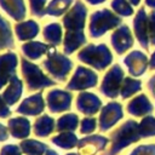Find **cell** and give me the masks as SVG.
<instances>
[{
  "mask_svg": "<svg viewBox=\"0 0 155 155\" xmlns=\"http://www.w3.org/2000/svg\"><path fill=\"white\" fill-rule=\"evenodd\" d=\"M137 131H138V125L134 121H128L127 124H125L117 131V136H114V145L113 149L110 150V155H114L120 149L125 148L128 143L137 140L140 137L139 133H137Z\"/></svg>",
  "mask_w": 155,
  "mask_h": 155,
  "instance_id": "cell-4",
  "label": "cell"
},
{
  "mask_svg": "<svg viewBox=\"0 0 155 155\" xmlns=\"http://www.w3.org/2000/svg\"><path fill=\"white\" fill-rule=\"evenodd\" d=\"M35 132L36 134H40L41 137H45L46 134H48L52 131V126H53V120L48 116H44L41 119H39L35 124Z\"/></svg>",
  "mask_w": 155,
  "mask_h": 155,
  "instance_id": "cell-27",
  "label": "cell"
},
{
  "mask_svg": "<svg viewBox=\"0 0 155 155\" xmlns=\"http://www.w3.org/2000/svg\"><path fill=\"white\" fill-rule=\"evenodd\" d=\"M122 70L119 65H114L113 69L108 73V75L104 79L103 86H102V92L105 93L109 97H115L119 92V84L122 79Z\"/></svg>",
  "mask_w": 155,
  "mask_h": 155,
  "instance_id": "cell-9",
  "label": "cell"
},
{
  "mask_svg": "<svg viewBox=\"0 0 155 155\" xmlns=\"http://www.w3.org/2000/svg\"><path fill=\"white\" fill-rule=\"evenodd\" d=\"M94 125H96V120L94 119H85L82 121L81 132L82 133H88V132L93 131L94 130Z\"/></svg>",
  "mask_w": 155,
  "mask_h": 155,
  "instance_id": "cell-35",
  "label": "cell"
},
{
  "mask_svg": "<svg viewBox=\"0 0 155 155\" xmlns=\"http://www.w3.org/2000/svg\"><path fill=\"white\" fill-rule=\"evenodd\" d=\"M79 58L98 69H103L111 62V54L105 45H90L79 53Z\"/></svg>",
  "mask_w": 155,
  "mask_h": 155,
  "instance_id": "cell-3",
  "label": "cell"
},
{
  "mask_svg": "<svg viewBox=\"0 0 155 155\" xmlns=\"http://www.w3.org/2000/svg\"><path fill=\"white\" fill-rule=\"evenodd\" d=\"M97 82V76L91 71L82 67H79L76 70V74L71 82L69 84V88H86L90 86H94Z\"/></svg>",
  "mask_w": 155,
  "mask_h": 155,
  "instance_id": "cell-10",
  "label": "cell"
},
{
  "mask_svg": "<svg viewBox=\"0 0 155 155\" xmlns=\"http://www.w3.org/2000/svg\"><path fill=\"white\" fill-rule=\"evenodd\" d=\"M52 140H53L56 144H58L61 148H73V147L76 144V142H78L76 137H75L74 134H71V133L61 134V136L53 138Z\"/></svg>",
  "mask_w": 155,
  "mask_h": 155,
  "instance_id": "cell-30",
  "label": "cell"
},
{
  "mask_svg": "<svg viewBox=\"0 0 155 155\" xmlns=\"http://www.w3.org/2000/svg\"><path fill=\"white\" fill-rule=\"evenodd\" d=\"M2 155H21V151L15 145H7L2 149Z\"/></svg>",
  "mask_w": 155,
  "mask_h": 155,
  "instance_id": "cell-36",
  "label": "cell"
},
{
  "mask_svg": "<svg viewBox=\"0 0 155 155\" xmlns=\"http://www.w3.org/2000/svg\"><path fill=\"white\" fill-rule=\"evenodd\" d=\"M29 2H30V11L35 16H42L45 13L44 6L46 0H29Z\"/></svg>",
  "mask_w": 155,
  "mask_h": 155,
  "instance_id": "cell-33",
  "label": "cell"
},
{
  "mask_svg": "<svg viewBox=\"0 0 155 155\" xmlns=\"http://www.w3.org/2000/svg\"><path fill=\"white\" fill-rule=\"evenodd\" d=\"M45 65L47 68V70H50L53 75H56L59 79H64L63 76L70 70V61L67 59L65 57L58 54V53H53L50 56V58L45 62Z\"/></svg>",
  "mask_w": 155,
  "mask_h": 155,
  "instance_id": "cell-8",
  "label": "cell"
},
{
  "mask_svg": "<svg viewBox=\"0 0 155 155\" xmlns=\"http://www.w3.org/2000/svg\"><path fill=\"white\" fill-rule=\"evenodd\" d=\"M10 114V109L4 104V102L0 99V116L1 117H6Z\"/></svg>",
  "mask_w": 155,
  "mask_h": 155,
  "instance_id": "cell-37",
  "label": "cell"
},
{
  "mask_svg": "<svg viewBox=\"0 0 155 155\" xmlns=\"http://www.w3.org/2000/svg\"><path fill=\"white\" fill-rule=\"evenodd\" d=\"M86 15H87V8L80 0H78L76 4L73 6V8L63 18L64 25L67 28V35L64 41L65 53H71L74 50H76L80 45H82L86 41L82 31L85 27Z\"/></svg>",
  "mask_w": 155,
  "mask_h": 155,
  "instance_id": "cell-1",
  "label": "cell"
},
{
  "mask_svg": "<svg viewBox=\"0 0 155 155\" xmlns=\"http://www.w3.org/2000/svg\"><path fill=\"white\" fill-rule=\"evenodd\" d=\"M139 1H140V0H128V2H130L131 5H134V6H137V5L139 4Z\"/></svg>",
  "mask_w": 155,
  "mask_h": 155,
  "instance_id": "cell-43",
  "label": "cell"
},
{
  "mask_svg": "<svg viewBox=\"0 0 155 155\" xmlns=\"http://www.w3.org/2000/svg\"><path fill=\"white\" fill-rule=\"evenodd\" d=\"M78 105L79 109L86 114H93L99 109L101 105V101L91 93H82L79 96L78 99Z\"/></svg>",
  "mask_w": 155,
  "mask_h": 155,
  "instance_id": "cell-16",
  "label": "cell"
},
{
  "mask_svg": "<svg viewBox=\"0 0 155 155\" xmlns=\"http://www.w3.org/2000/svg\"><path fill=\"white\" fill-rule=\"evenodd\" d=\"M0 5L16 21H21L25 16V6L23 0H0Z\"/></svg>",
  "mask_w": 155,
  "mask_h": 155,
  "instance_id": "cell-15",
  "label": "cell"
},
{
  "mask_svg": "<svg viewBox=\"0 0 155 155\" xmlns=\"http://www.w3.org/2000/svg\"><path fill=\"white\" fill-rule=\"evenodd\" d=\"M122 116V109L121 105L117 103H110L104 108L102 116H101V128L104 131L109 128L113 124H115L120 117Z\"/></svg>",
  "mask_w": 155,
  "mask_h": 155,
  "instance_id": "cell-12",
  "label": "cell"
},
{
  "mask_svg": "<svg viewBox=\"0 0 155 155\" xmlns=\"http://www.w3.org/2000/svg\"><path fill=\"white\" fill-rule=\"evenodd\" d=\"M86 1L90 2V4H92V5H96V4H101V2H103L105 0H86Z\"/></svg>",
  "mask_w": 155,
  "mask_h": 155,
  "instance_id": "cell-42",
  "label": "cell"
},
{
  "mask_svg": "<svg viewBox=\"0 0 155 155\" xmlns=\"http://www.w3.org/2000/svg\"><path fill=\"white\" fill-rule=\"evenodd\" d=\"M44 36L45 39L51 42L52 45H57L61 42V36H62V30L59 24L57 23H52L50 25H47L44 30Z\"/></svg>",
  "mask_w": 155,
  "mask_h": 155,
  "instance_id": "cell-24",
  "label": "cell"
},
{
  "mask_svg": "<svg viewBox=\"0 0 155 155\" xmlns=\"http://www.w3.org/2000/svg\"><path fill=\"white\" fill-rule=\"evenodd\" d=\"M111 7L116 13H119L121 16L127 17V16H131L133 13V8L127 0H113Z\"/></svg>",
  "mask_w": 155,
  "mask_h": 155,
  "instance_id": "cell-29",
  "label": "cell"
},
{
  "mask_svg": "<svg viewBox=\"0 0 155 155\" xmlns=\"http://www.w3.org/2000/svg\"><path fill=\"white\" fill-rule=\"evenodd\" d=\"M145 4H147L149 7L155 8V0H145Z\"/></svg>",
  "mask_w": 155,
  "mask_h": 155,
  "instance_id": "cell-41",
  "label": "cell"
},
{
  "mask_svg": "<svg viewBox=\"0 0 155 155\" xmlns=\"http://www.w3.org/2000/svg\"><path fill=\"white\" fill-rule=\"evenodd\" d=\"M149 67H150V69H154V68H155V52L153 53V56H151V58H150Z\"/></svg>",
  "mask_w": 155,
  "mask_h": 155,
  "instance_id": "cell-40",
  "label": "cell"
},
{
  "mask_svg": "<svg viewBox=\"0 0 155 155\" xmlns=\"http://www.w3.org/2000/svg\"><path fill=\"white\" fill-rule=\"evenodd\" d=\"M125 63L128 65L130 73L134 76H138L145 71L147 68V57L139 51H133L125 58Z\"/></svg>",
  "mask_w": 155,
  "mask_h": 155,
  "instance_id": "cell-11",
  "label": "cell"
},
{
  "mask_svg": "<svg viewBox=\"0 0 155 155\" xmlns=\"http://www.w3.org/2000/svg\"><path fill=\"white\" fill-rule=\"evenodd\" d=\"M7 138V133H6V130L2 127V125H0V140H4Z\"/></svg>",
  "mask_w": 155,
  "mask_h": 155,
  "instance_id": "cell-38",
  "label": "cell"
},
{
  "mask_svg": "<svg viewBox=\"0 0 155 155\" xmlns=\"http://www.w3.org/2000/svg\"><path fill=\"white\" fill-rule=\"evenodd\" d=\"M121 24V18L110 10H101L94 12L90 19V34L93 38L103 35L107 30Z\"/></svg>",
  "mask_w": 155,
  "mask_h": 155,
  "instance_id": "cell-2",
  "label": "cell"
},
{
  "mask_svg": "<svg viewBox=\"0 0 155 155\" xmlns=\"http://www.w3.org/2000/svg\"><path fill=\"white\" fill-rule=\"evenodd\" d=\"M69 155H78V154H69Z\"/></svg>",
  "mask_w": 155,
  "mask_h": 155,
  "instance_id": "cell-44",
  "label": "cell"
},
{
  "mask_svg": "<svg viewBox=\"0 0 155 155\" xmlns=\"http://www.w3.org/2000/svg\"><path fill=\"white\" fill-rule=\"evenodd\" d=\"M133 28L139 44L145 50H148L150 40H149V29H148V15L145 13L144 7H140L138 10L133 21Z\"/></svg>",
  "mask_w": 155,
  "mask_h": 155,
  "instance_id": "cell-5",
  "label": "cell"
},
{
  "mask_svg": "<svg viewBox=\"0 0 155 155\" xmlns=\"http://www.w3.org/2000/svg\"><path fill=\"white\" fill-rule=\"evenodd\" d=\"M148 29H149V40L155 45V11L150 12L148 16Z\"/></svg>",
  "mask_w": 155,
  "mask_h": 155,
  "instance_id": "cell-34",
  "label": "cell"
},
{
  "mask_svg": "<svg viewBox=\"0 0 155 155\" xmlns=\"http://www.w3.org/2000/svg\"><path fill=\"white\" fill-rule=\"evenodd\" d=\"M128 111L132 113L133 115H143V114H147V113H151L153 111V105L147 99V96L142 94L138 98L133 99L128 104Z\"/></svg>",
  "mask_w": 155,
  "mask_h": 155,
  "instance_id": "cell-18",
  "label": "cell"
},
{
  "mask_svg": "<svg viewBox=\"0 0 155 155\" xmlns=\"http://www.w3.org/2000/svg\"><path fill=\"white\" fill-rule=\"evenodd\" d=\"M22 93V84L21 81L16 78V76H12L11 79V85L10 87L6 90V92L4 93V99L8 103V104H13L21 96Z\"/></svg>",
  "mask_w": 155,
  "mask_h": 155,
  "instance_id": "cell-20",
  "label": "cell"
},
{
  "mask_svg": "<svg viewBox=\"0 0 155 155\" xmlns=\"http://www.w3.org/2000/svg\"><path fill=\"white\" fill-rule=\"evenodd\" d=\"M111 44L119 54L128 50L133 45V39H132L130 28L124 24L119 29H116L111 35Z\"/></svg>",
  "mask_w": 155,
  "mask_h": 155,
  "instance_id": "cell-7",
  "label": "cell"
},
{
  "mask_svg": "<svg viewBox=\"0 0 155 155\" xmlns=\"http://www.w3.org/2000/svg\"><path fill=\"white\" fill-rule=\"evenodd\" d=\"M70 101H71V96L62 91H53L48 94L47 98V102L50 103V108L52 111H61L69 108Z\"/></svg>",
  "mask_w": 155,
  "mask_h": 155,
  "instance_id": "cell-14",
  "label": "cell"
},
{
  "mask_svg": "<svg viewBox=\"0 0 155 155\" xmlns=\"http://www.w3.org/2000/svg\"><path fill=\"white\" fill-rule=\"evenodd\" d=\"M22 48H23L24 53L28 57H30L31 59H35V58L40 57L48 48V46L47 45H44L41 42H28Z\"/></svg>",
  "mask_w": 155,
  "mask_h": 155,
  "instance_id": "cell-25",
  "label": "cell"
},
{
  "mask_svg": "<svg viewBox=\"0 0 155 155\" xmlns=\"http://www.w3.org/2000/svg\"><path fill=\"white\" fill-rule=\"evenodd\" d=\"M17 64V58L13 53H7L0 57V88L8 80L11 74L15 71V67Z\"/></svg>",
  "mask_w": 155,
  "mask_h": 155,
  "instance_id": "cell-13",
  "label": "cell"
},
{
  "mask_svg": "<svg viewBox=\"0 0 155 155\" xmlns=\"http://www.w3.org/2000/svg\"><path fill=\"white\" fill-rule=\"evenodd\" d=\"M39 31V25L34 21H28L16 25V33L21 40H27L34 38Z\"/></svg>",
  "mask_w": 155,
  "mask_h": 155,
  "instance_id": "cell-19",
  "label": "cell"
},
{
  "mask_svg": "<svg viewBox=\"0 0 155 155\" xmlns=\"http://www.w3.org/2000/svg\"><path fill=\"white\" fill-rule=\"evenodd\" d=\"M44 109L42 99L40 94H35L23 102V104L17 109L18 113L23 114H39Z\"/></svg>",
  "mask_w": 155,
  "mask_h": 155,
  "instance_id": "cell-17",
  "label": "cell"
},
{
  "mask_svg": "<svg viewBox=\"0 0 155 155\" xmlns=\"http://www.w3.org/2000/svg\"><path fill=\"white\" fill-rule=\"evenodd\" d=\"M148 85H149V88L153 91V93H154V96H155V76L148 82Z\"/></svg>",
  "mask_w": 155,
  "mask_h": 155,
  "instance_id": "cell-39",
  "label": "cell"
},
{
  "mask_svg": "<svg viewBox=\"0 0 155 155\" xmlns=\"http://www.w3.org/2000/svg\"><path fill=\"white\" fill-rule=\"evenodd\" d=\"M139 88H140V81L133 80V79H126L125 80V86L121 90V94H122L124 98H127L128 96H131L132 93L138 91Z\"/></svg>",
  "mask_w": 155,
  "mask_h": 155,
  "instance_id": "cell-31",
  "label": "cell"
},
{
  "mask_svg": "<svg viewBox=\"0 0 155 155\" xmlns=\"http://www.w3.org/2000/svg\"><path fill=\"white\" fill-rule=\"evenodd\" d=\"M78 125V117L74 114L70 115H64L59 121H58V130H74Z\"/></svg>",
  "mask_w": 155,
  "mask_h": 155,
  "instance_id": "cell-32",
  "label": "cell"
},
{
  "mask_svg": "<svg viewBox=\"0 0 155 155\" xmlns=\"http://www.w3.org/2000/svg\"><path fill=\"white\" fill-rule=\"evenodd\" d=\"M22 149L29 154V155H41L42 151L46 149L45 144L42 143H39V142H35V140H27V142H23L21 144Z\"/></svg>",
  "mask_w": 155,
  "mask_h": 155,
  "instance_id": "cell-28",
  "label": "cell"
},
{
  "mask_svg": "<svg viewBox=\"0 0 155 155\" xmlns=\"http://www.w3.org/2000/svg\"><path fill=\"white\" fill-rule=\"evenodd\" d=\"M23 73L27 76V81H28L30 90H34V88H38L41 86H46V85H53V81H51L46 76H44L41 70L36 65L30 64L27 61H23Z\"/></svg>",
  "mask_w": 155,
  "mask_h": 155,
  "instance_id": "cell-6",
  "label": "cell"
},
{
  "mask_svg": "<svg viewBox=\"0 0 155 155\" xmlns=\"http://www.w3.org/2000/svg\"><path fill=\"white\" fill-rule=\"evenodd\" d=\"M138 133L140 137L155 136V119L147 116L140 125H138Z\"/></svg>",
  "mask_w": 155,
  "mask_h": 155,
  "instance_id": "cell-26",
  "label": "cell"
},
{
  "mask_svg": "<svg viewBox=\"0 0 155 155\" xmlns=\"http://www.w3.org/2000/svg\"><path fill=\"white\" fill-rule=\"evenodd\" d=\"M73 0H53L50 2V5L46 7L45 13L51 16H59L63 12H65L71 4Z\"/></svg>",
  "mask_w": 155,
  "mask_h": 155,
  "instance_id": "cell-23",
  "label": "cell"
},
{
  "mask_svg": "<svg viewBox=\"0 0 155 155\" xmlns=\"http://www.w3.org/2000/svg\"><path fill=\"white\" fill-rule=\"evenodd\" d=\"M12 34L10 29V24L0 16V48L12 46Z\"/></svg>",
  "mask_w": 155,
  "mask_h": 155,
  "instance_id": "cell-22",
  "label": "cell"
},
{
  "mask_svg": "<svg viewBox=\"0 0 155 155\" xmlns=\"http://www.w3.org/2000/svg\"><path fill=\"white\" fill-rule=\"evenodd\" d=\"M10 131L16 138H24L29 133V122L25 119H16L8 122Z\"/></svg>",
  "mask_w": 155,
  "mask_h": 155,
  "instance_id": "cell-21",
  "label": "cell"
}]
</instances>
